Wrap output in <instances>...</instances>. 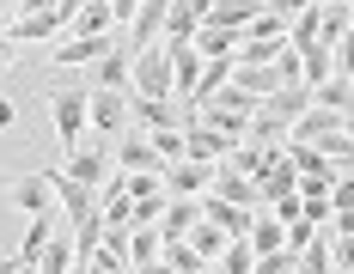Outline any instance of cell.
<instances>
[{
	"label": "cell",
	"mask_w": 354,
	"mask_h": 274,
	"mask_svg": "<svg viewBox=\"0 0 354 274\" xmlns=\"http://www.w3.org/2000/svg\"><path fill=\"white\" fill-rule=\"evenodd\" d=\"M214 195L220 202H239V207H269L263 202V183L245 171H226V165H214Z\"/></svg>",
	"instance_id": "obj_12"
},
{
	"label": "cell",
	"mask_w": 354,
	"mask_h": 274,
	"mask_svg": "<svg viewBox=\"0 0 354 274\" xmlns=\"http://www.w3.org/2000/svg\"><path fill=\"white\" fill-rule=\"evenodd\" d=\"M287 43H263V37H245V43H239V55H232V61H245V68H263V61H275V55H281Z\"/></svg>",
	"instance_id": "obj_35"
},
{
	"label": "cell",
	"mask_w": 354,
	"mask_h": 274,
	"mask_svg": "<svg viewBox=\"0 0 354 274\" xmlns=\"http://www.w3.org/2000/svg\"><path fill=\"white\" fill-rule=\"evenodd\" d=\"M116 171H165V159L153 153L147 128H129V146H116Z\"/></svg>",
	"instance_id": "obj_15"
},
{
	"label": "cell",
	"mask_w": 354,
	"mask_h": 274,
	"mask_svg": "<svg viewBox=\"0 0 354 274\" xmlns=\"http://www.w3.org/2000/svg\"><path fill=\"white\" fill-rule=\"evenodd\" d=\"M104 49H116V43H110V31H104V37H73V31H68L55 49H49V61H55V68H92Z\"/></svg>",
	"instance_id": "obj_9"
},
{
	"label": "cell",
	"mask_w": 354,
	"mask_h": 274,
	"mask_svg": "<svg viewBox=\"0 0 354 274\" xmlns=\"http://www.w3.org/2000/svg\"><path fill=\"white\" fill-rule=\"evenodd\" d=\"M202 219V195H171L165 202V213H159V238H189V226Z\"/></svg>",
	"instance_id": "obj_14"
},
{
	"label": "cell",
	"mask_w": 354,
	"mask_h": 274,
	"mask_svg": "<svg viewBox=\"0 0 354 274\" xmlns=\"http://www.w3.org/2000/svg\"><path fill=\"white\" fill-rule=\"evenodd\" d=\"M129 86L135 98H171V43H147L129 61Z\"/></svg>",
	"instance_id": "obj_1"
},
{
	"label": "cell",
	"mask_w": 354,
	"mask_h": 274,
	"mask_svg": "<svg viewBox=\"0 0 354 274\" xmlns=\"http://www.w3.org/2000/svg\"><path fill=\"white\" fill-rule=\"evenodd\" d=\"M165 250V238H159V226H129V262L141 268V262H153Z\"/></svg>",
	"instance_id": "obj_30"
},
{
	"label": "cell",
	"mask_w": 354,
	"mask_h": 274,
	"mask_svg": "<svg viewBox=\"0 0 354 274\" xmlns=\"http://www.w3.org/2000/svg\"><path fill=\"white\" fill-rule=\"evenodd\" d=\"M62 0H25V12H55Z\"/></svg>",
	"instance_id": "obj_47"
},
{
	"label": "cell",
	"mask_w": 354,
	"mask_h": 274,
	"mask_svg": "<svg viewBox=\"0 0 354 274\" xmlns=\"http://www.w3.org/2000/svg\"><path fill=\"white\" fill-rule=\"evenodd\" d=\"M348 19H354V0H348Z\"/></svg>",
	"instance_id": "obj_52"
},
{
	"label": "cell",
	"mask_w": 354,
	"mask_h": 274,
	"mask_svg": "<svg viewBox=\"0 0 354 274\" xmlns=\"http://www.w3.org/2000/svg\"><path fill=\"white\" fill-rule=\"evenodd\" d=\"M110 12H116V25H129V19L141 12V0H110Z\"/></svg>",
	"instance_id": "obj_45"
},
{
	"label": "cell",
	"mask_w": 354,
	"mask_h": 274,
	"mask_svg": "<svg viewBox=\"0 0 354 274\" xmlns=\"http://www.w3.org/2000/svg\"><path fill=\"white\" fill-rule=\"evenodd\" d=\"M104 244V213H86L80 226H73V256L80 262H92V250Z\"/></svg>",
	"instance_id": "obj_31"
},
{
	"label": "cell",
	"mask_w": 354,
	"mask_h": 274,
	"mask_svg": "<svg viewBox=\"0 0 354 274\" xmlns=\"http://www.w3.org/2000/svg\"><path fill=\"white\" fill-rule=\"evenodd\" d=\"M257 12H263V0H214L208 19H214V25H232V31H245Z\"/></svg>",
	"instance_id": "obj_29"
},
{
	"label": "cell",
	"mask_w": 354,
	"mask_h": 274,
	"mask_svg": "<svg viewBox=\"0 0 354 274\" xmlns=\"http://www.w3.org/2000/svg\"><path fill=\"white\" fill-rule=\"evenodd\" d=\"M12 61H19V37L0 31V68H12Z\"/></svg>",
	"instance_id": "obj_43"
},
{
	"label": "cell",
	"mask_w": 354,
	"mask_h": 274,
	"mask_svg": "<svg viewBox=\"0 0 354 274\" xmlns=\"http://www.w3.org/2000/svg\"><path fill=\"white\" fill-rule=\"evenodd\" d=\"M263 110H275L281 122H299V116L312 110V86H306V79H299V86H281L275 98H263Z\"/></svg>",
	"instance_id": "obj_21"
},
{
	"label": "cell",
	"mask_w": 354,
	"mask_h": 274,
	"mask_svg": "<svg viewBox=\"0 0 354 274\" xmlns=\"http://www.w3.org/2000/svg\"><path fill=\"white\" fill-rule=\"evenodd\" d=\"M110 171H116V146H104V140H80V146L68 153V177L92 183V189H98Z\"/></svg>",
	"instance_id": "obj_6"
},
{
	"label": "cell",
	"mask_w": 354,
	"mask_h": 274,
	"mask_svg": "<svg viewBox=\"0 0 354 274\" xmlns=\"http://www.w3.org/2000/svg\"><path fill=\"white\" fill-rule=\"evenodd\" d=\"M135 274H177V268H171V262H165V256H153V262H141V268H135Z\"/></svg>",
	"instance_id": "obj_46"
},
{
	"label": "cell",
	"mask_w": 354,
	"mask_h": 274,
	"mask_svg": "<svg viewBox=\"0 0 354 274\" xmlns=\"http://www.w3.org/2000/svg\"><path fill=\"white\" fill-rule=\"evenodd\" d=\"M312 104L336 110V116H348V110H354V79H348V73H330L324 86H312Z\"/></svg>",
	"instance_id": "obj_22"
},
{
	"label": "cell",
	"mask_w": 354,
	"mask_h": 274,
	"mask_svg": "<svg viewBox=\"0 0 354 274\" xmlns=\"http://www.w3.org/2000/svg\"><path fill=\"white\" fill-rule=\"evenodd\" d=\"M165 19H171V0H141V12L129 19V55H141L147 43H159V31H165Z\"/></svg>",
	"instance_id": "obj_8"
},
{
	"label": "cell",
	"mask_w": 354,
	"mask_h": 274,
	"mask_svg": "<svg viewBox=\"0 0 354 274\" xmlns=\"http://www.w3.org/2000/svg\"><path fill=\"white\" fill-rule=\"evenodd\" d=\"M306 6H318V0H269V12H275V19H287V25H293Z\"/></svg>",
	"instance_id": "obj_42"
},
{
	"label": "cell",
	"mask_w": 354,
	"mask_h": 274,
	"mask_svg": "<svg viewBox=\"0 0 354 274\" xmlns=\"http://www.w3.org/2000/svg\"><path fill=\"white\" fill-rule=\"evenodd\" d=\"M336 128H342V116L324 110V104H312V110L293 122V135H287V140H324V135H336Z\"/></svg>",
	"instance_id": "obj_24"
},
{
	"label": "cell",
	"mask_w": 354,
	"mask_h": 274,
	"mask_svg": "<svg viewBox=\"0 0 354 274\" xmlns=\"http://www.w3.org/2000/svg\"><path fill=\"white\" fill-rule=\"evenodd\" d=\"M6 202L19 207V213H49V202H55V189H49V177L43 171H25L6 183Z\"/></svg>",
	"instance_id": "obj_10"
},
{
	"label": "cell",
	"mask_w": 354,
	"mask_h": 274,
	"mask_svg": "<svg viewBox=\"0 0 354 274\" xmlns=\"http://www.w3.org/2000/svg\"><path fill=\"white\" fill-rule=\"evenodd\" d=\"M171 6H177V12H189V19H208V12H214V0H171Z\"/></svg>",
	"instance_id": "obj_44"
},
{
	"label": "cell",
	"mask_w": 354,
	"mask_h": 274,
	"mask_svg": "<svg viewBox=\"0 0 354 274\" xmlns=\"http://www.w3.org/2000/svg\"><path fill=\"white\" fill-rule=\"evenodd\" d=\"M348 274H354V268H348Z\"/></svg>",
	"instance_id": "obj_54"
},
{
	"label": "cell",
	"mask_w": 354,
	"mask_h": 274,
	"mask_svg": "<svg viewBox=\"0 0 354 274\" xmlns=\"http://www.w3.org/2000/svg\"><path fill=\"white\" fill-rule=\"evenodd\" d=\"M245 37H263V43H287V19H275V12L263 6V12H257V19L245 25Z\"/></svg>",
	"instance_id": "obj_37"
},
{
	"label": "cell",
	"mask_w": 354,
	"mask_h": 274,
	"mask_svg": "<svg viewBox=\"0 0 354 274\" xmlns=\"http://www.w3.org/2000/svg\"><path fill=\"white\" fill-rule=\"evenodd\" d=\"M19 268V250H12V256H0V274H12Z\"/></svg>",
	"instance_id": "obj_51"
},
{
	"label": "cell",
	"mask_w": 354,
	"mask_h": 274,
	"mask_svg": "<svg viewBox=\"0 0 354 274\" xmlns=\"http://www.w3.org/2000/svg\"><path fill=\"white\" fill-rule=\"evenodd\" d=\"M293 274H336V262H330V232H318V238L299 250V268Z\"/></svg>",
	"instance_id": "obj_32"
},
{
	"label": "cell",
	"mask_w": 354,
	"mask_h": 274,
	"mask_svg": "<svg viewBox=\"0 0 354 274\" xmlns=\"http://www.w3.org/2000/svg\"><path fill=\"white\" fill-rule=\"evenodd\" d=\"M189 250H196L202 262H220V256H226V232H220L214 219H196V226H189Z\"/></svg>",
	"instance_id": "obj_27"
},
{
	"label": "cell",
	"mask_w": 354,
	"mask_h": 274,
	"mask_svg": "<svg viewBox=\"0 0 354 274\" xmlns=\"http://www.w3.org/2000/svg\"><path fill=\"white\" fill-rule=\"evenodd\" d=\"M336 171H342V177H354V146L342 153V159H336Z\"/></svg>",
	"instance_id": "obj_49"
},
{
	"label": "cell",
	"mask_w": 354,
	"mask_h": 274,
	"mask_svg": "<svg viewBox=\"0 0 354 274\" xmlns=\"http://www.w3.org/2000/svg\"><path fill=\"white\" fill-rule=\"evenodd\" d=\"M80 256H73V238L68 232H55V238L43 244V256H37V274H68Z\"/></svg>",
	"instance_id": "obj_28"
},
{
	"label": "cell",
	"mask_w": 354,
	"mask_h": 274,
	"mask_svg": "<svg viewBox=\"0 0 354 274\" xmlns=\"http://www.w3.org/2000/svg\"><path fill=\"white\" fill-rule=\"evenodd\" d=\"M202 219H214L226 238H250V219H257V207H239V202H220V195H202Z\"/></svg>",
	"instance_id": "obj_11"
},
{
	"label": "cell",
	"mask_w": 354,
	"mask_h": 274,
	"mask_svg": "<svg viewBox=\"0 0 354 274\" xmlns=\"http://www.w3.org/2000/svg\"><path fill=\"white\" fill-rule=\"evenodd\" d=\"M239 43H245V31H232V25H214V19H202V31H196V49L202 55H239Z\"/></svg>",
	"instance_id": "obj_17"
},
{
	"label": "cell",
	"mask_w": 354,
	"mask_h": 274,
	"mask_svg": "<svg viewBox=\"0 0 354 274\" xmlns=\"http://www.w3.org/2000/svg\"><path fill=\"white\" fill-rule=\"evenodd\" d=\"M86 116H92V128L110 140V135H122V128H129L135 98H129V92H104V86H98V92H86Z\"/></svg>",
	"instance_id": "obj_3"
},
{
	"label": "cell",
	"mask_w": 354,
	"mask_h": 274,
	"mask_svg": "<svg viewBox=\"0 0 354 274\" xmlns=\"http://www.w3.org/2000/svg\"><path fill=\"white\" fill-rule=\"evenodd\" d=\"M147 140H153V153H159L165 165L183 159V128H147Z\"/></svg>",
	"instance_id": "obj_36"
},
{
	"label": "cell",
	"mask_w": 354,
	"mask_h": 274,
	"mask_svg": "<svg viewBox=\"0 0 354 274\" xmlns=\"http://www.w3.org/2000/svg\"><path fill=\"white\" fill-rule=\"evenodd\" d=\"M129 61H135V55L116 43V49H104V55L92 61V79H98L104 92H129Z\"/></svg>",
	"instance_id": "obj_16"
},
{
	"label": "cell",
	"mask_w": 354,
	"mask_h": 274,
	"mask_svg": "<svg viewBox=\"0 0 354 274\" xmlns=\"http://www.w3.org/2000/svg\"><path fill=\"white\" fill-rule=\"evenodd\" d=\"M49 116H55V140H62V153H73L86 128H92V116H86V92H49Z\"/></svg>",
	"instance_id": "obj_2"
},
{
	"label": "cell",
	"mask_w": 354,
	"mask_h": 274,
	"mask_svg": "<svg viewBox=\"0 0 354 274\" xmlns=\"http://www.w3.org/2000/svg\"><path fill=\"white\" fill-rule=\"evenodd\" d=\"M62 31H68V19H62V12H25V19L12 25L19 43H49V37H62Z\"/></svg>",
	"instance_id": "obj_20"
},
{
	"label": "cell",
	"mask_w": 354,
	"mask_h": 274,
	"mask_svg": "<svg viewBox=\"0 0 354 274\" xmlns=\"http://www.w3.org/2000/svg\"><path fill=\"white\" fill-rule=\"evenodd\" d=\"M263 6H269V0H263Z\"/></svg>",
	"instance_id": "obj_53"
},
{
	"label": "cell",
	"mask_w": 354,
	"mask_h": 274,
	"mask_svg": "<svg viewBox=\"0 0 354 274\" xmlns=\"http://www.w3.org/2000/svg\"><path fill=\"white\" fill-rule=\"evenodd\" d=\"M239 140H226L220 128H208V122H183V159H202V165H220L226 153H232Z\"/></svg>",
	"instance_id": "obj_7"
},
{
	"label": "cell",
	"mask_w": 354,
	"mask_h": 274,
	"mask_svg": "<svg viewBox=\"0 0 354 274\" xmlns=\"http://www.w3.org/2000/svg\"><path fill=\"white\" fill-rule=\"evenodd\" d=\"M306 43H318V6H306V12L287 25V49H306Z\"/></svg>",
	"instance_id": "obj_38"
},
{
	"label": "cell",
	"mask_w": 354,
	"mask_h": 274,
	"mask_svg": "<svg viewBox=\"0 0 354 274\" xmlns=\"http://www.w3.org/2000/svg\"><path fill=\"white\" fill-rule=\"evenodd\" d=\"M330 262H336V274L354 268V238H330Z\"/></svg>",
	"instance_id": "obj_39"
},
{
	"label": "cell",
	"mask_w": 354,
	"mask_h": 274,
	"mask_svg": "<svg viewBox=\"0 0 354 274\" xmlns=\"http://www.w3.org/2000/svg\"><path fill=\"white\" fill-rule=\"evenodd\" d=\"M299 73H306V86H324V79L336 73V55H330V43H306V49H299Z\"/></svg>",
	"instance_id": "obj_26"
},
{
	"label": "cell",
	"mask_w": 354,
	"mask_h": 274,
	"mask_svg": "<svg viewBox=\"0 0 354 274\" xmlns=\"http://www.w3.org/2000/svg\"><path fill=\"white\" fill-rule=\"evenodd\" d=\"M135 122H141V128H183V104H171V98H135Z\"/></svg>",
	"instance_id": "obj_18"
},
{
	"label": "cell",
	"mask_w": 354,
	"mask_h": 274,
	"mask_svg": "<svg viewBox=\"0 0 354 274\" xmlns=\"http://www.w3.org/2000/svg\"><path fill=\"white\" fill-rule=\"evenodd\" d=\"M257 183H263V202H275V195H299V171H293V159H275Z\"/></svg>",
	"instance_id": "obj_25"
},
{
	"label": "cell",
	"mask_w": 354,
	"mask_h": 274,
	"mask_svg": "<svg viewBox=\"0 0 354 274\" xmlns=\"http://www.w3.org/2000/svg\"><path fill=\"white\" fill-rule=\"evenodd\" d=\"M49 177V189H55V202H62V213H68V226H80L86 213H98V189L92 183H80V177H68V165H55Z\"/></svg>",
	"instance_id": "obj_4"
},
{
	"label": "cell",
	"mask_w": 354,
	"mask_h": 274,
	"mask_svg": "<svg viewBox=\"0 0 354 274\" xmlns=\"http://www.w3.org/2000/svg\"><path fill=\"white\" fill-rule=\"evenodd\" d=\"M330 55H336V73H348V79H354V31L342 37V43L330 49Z\"/></svg>",
	"instance_id": "obj_41"
},
{
	"label": "cell",
	"mask_w": 354,
	"mask_h": 274,
	"mask_svg": "<svg viewBox=\"0 0 354 274\" xmlns=\"http://www.w3.org/2000/svg\"><path fill=\"white\" fill-rule=\"evenodd\" d=\"M202 68H208V55L196 49V43H171V98L189 110L196 104V86H202Z\"/></svg>",
	"instance_id": "obj_5"
},
{
	"label": "cell",
	"mask_w": 354,
	"mask_h": 274,
	"mask_svg": "<svg viewBox=\"0 0 354 274\" xmlns=\"http://www.w3.org/2000/svg\"><path fill=\"white\" fill-rule=\"evenodd\" d=\"M110 25H116V12H110V0H86V6L73 12V25H68V31H73V37H104Z\"/></svg>",
	"instance_id": "obj_23"
},
{
	"label": "cell",
	"mask_w": 354,
	"mask_h": 274,
	"mask_svg": "<svg viewBox=\"0 0 354 274\" xmlns=\"http://www.w3.org/2000/svg\"><path fill=\"white\" fill-rule=\"evenodd\" d=\"M281 244H287V226L269 207H257V219H250V250H257V256H275Z\"/></svg>",
	"instance_id": "obj_19"
},
{
	"label": "cell",
	"mask_w": 354,
	"mask_h": 274,
	"mask_svg": "<svg viewBox=\"0 0 354 274\" xmlns=\"http://www.w3.org/2000/svg\"><path fill=\"white\" fill-rule=\"evenodd\" d=\"M86 274H135V262H129L116 244H98V250H92V262H86Z\"/></svg>",
	"instance_id": "obj_34"
},
{
	"label": "cell",
	"mask_w": 354,
	"mask_h": 274,
	"mask_svg": "<svg viewBox=\"0 0 354 274\" xmlns=\"http://www.w3.org/2000/svg\"><path fill=\"white\" fill-rule=\"evenodd\" d=\"M312 238H318V226H312V219H293V226H287V250H306Z\"/></svg>",
	"instance_id": "obj_40"
},
{
	"label": "cell",
	"mask_w": 354,
	"mask_h": 274,
	"mask_svg": "<svg viewBox=\"0 0 354 274\" xmlns=\"http://www.w3.org/2000/svg\"><path fill=\"white\" fill-rule=\"evenodd\" d=\"M80 6H86V0H62L55 12H62V19H68V25H73V12H80Z\"/></svg>",
	"instance_id": "obj_48"
},
{
	"label": "cell",
	"mask_w": 354,
	"mask_h": 274,
	"mask_svg": "<svg viewBox=\"0 0 354 274\" xmlns=\"http://www.w3.org/2000/svg\"><path fill=\"white\" fill-rule=\"evenodd\" d=\"M0 128H12V98H0Z\"/></svg>",
	"instance_id": "obj_50"
},
{
	"label": "cell",
	"mask_w": 354,
	"mask_h": 274,
	"mask_svg": "<svg viewBox=\"0 0 354 274\" xmlns=\"http://www.w3.org/2000/svg\"><path fill=\"white\" fill-rule=\"evenodd\" d=\"M165 189H171V195H208L214 189V165H202V159H177V165H165Z\"/></svg>",
	"instance_id": "obj_13"
},
{
	"label": "cell",
	"mask_w": 354,
	"mask_h": 274,
	"mask_svg": "<svg viewBox=\"0 0 354 274\" xmlns=\"http://www.w3.org/2000/svg\"><path fill=\"white\" fill-rule=\"evenodd\" d=\"M220 274H257V250H250V238H226Z\"/></svg>",
	"instance_id": "obj_33"
}]
</instances>
